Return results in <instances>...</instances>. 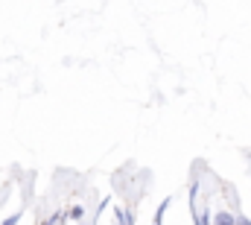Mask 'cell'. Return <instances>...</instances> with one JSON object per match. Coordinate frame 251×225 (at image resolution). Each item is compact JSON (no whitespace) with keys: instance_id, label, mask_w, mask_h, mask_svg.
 <instances>
[{"instance_id":"2","label":"cell","mask_w":251,"mask_h":225,"mask_svg":"<svg viewBox=\"0 0 251 225\" xmlns=\"http://www.w3.org/2000/svg\"><path fill=\"white\" fill-rule=\"evenodd\" d=\"M164 211H167V202L161 205V211H158V220H155V225H161V220H164Z\"/></svg>"},{"instance_id":"4","label":"cell","mask_w":251,"mask_h":225,"mask_svg":"<svg viewBox=\"0 0 251 225\" xmlns=\"http://www.w3.org/2000/svg\"><path fill=\"white\" fill-rule=\"evenodd\" d=\"M237 225H251V220H246V217H240V220H237Z\"/></svg>"},{"instance_id":"1","label":"cell","mask_w":251,"mask_h":225,"mask_svg":"<svg viewBox=\"0 0 251 225\" xmlns=\"http://www.w3.org/2000/svg\"><path fill=\"white\" fill-rule=\"evenodd\" d=\"M216 225H237V220H234L231 214H225V211H219V214H216Z\"/></svg>"},{"instance_id":"3","label":"cell","mask_w":251,"mask_h":225,"mask_svg":"<svg viewBox=\"0 0 251 225\" xmlns=\"http://www.w3.org/2000/svg\"><path fill=\"white\" fill-rule=\"evenodd\" d=\"M47 225H62V217H53V220H50Z\"/></svg>"}]
</instances>
